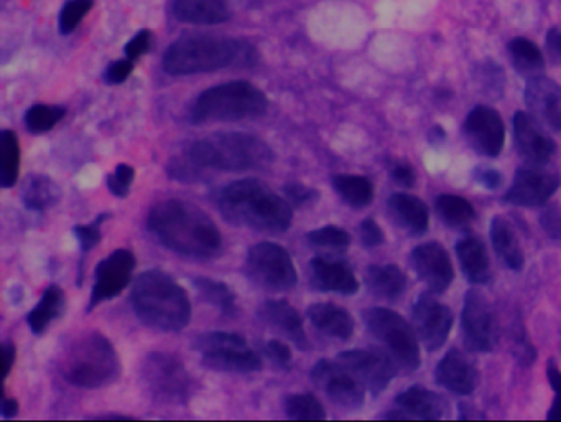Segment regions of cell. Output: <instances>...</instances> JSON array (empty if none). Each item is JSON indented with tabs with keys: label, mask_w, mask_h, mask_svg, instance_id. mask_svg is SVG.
<instances>
[{
	"label": "cell",
	"mask_w": 561,
	"mask_h": 422,
	"mask_svg": "<svg viewBox=\"0 0 561 422\" xmlns=\"http://www.w3.org/2000/svg\"><path fill=\"white\" fill-rule=\"evenodd\" d=\"M147 228L168 251L186 258H216L223 249L216 223L200 207L177 198L157 203L149 211Z\"/></svg>",
	"instance_id": "obj_1"
},
{
	"label": "cell",
	"mask_w": 561,
	"mask_h": 422,
	"mask_svg": "<svg viewBox=\"0 0 561 422\" xmlns=\"http://www.w3.org/2000/svg\"><path fill=\"white\" fill-rule=\"evenodd\" d=\"M218 205L224 218L239 228L280 235L292 226L290 202L259 179L229 183L219 193Z\"/></svg>",
	"instance_id": "obj_2"
},
{
	"label": "cell",
	"mask_w": 561,
	"mask_h": 422,
	"mask_svg": "<svg viewBox=\"0 0 561 422\" xmlns=\"http://www.w3.org/2000/svg\"><path fill=\"white\" fill-rule=\"evenodd\" d=\"M259 61L254 45L218 35H185L163 57V70L172 76L198 75L224 68H246Z\"/></svg>",
	"instance_id": "obj_3"
},
{
	"label": "cell",
	"mask_w": 561,
	"mask_h": 422,
	"mask_svg": "<svg viewBox=\"0 0 561 422\" xmlns=\"http://www.w3.org/2000/svg\"><path fill=\"white\" fill-rule=\"evenodd\" d=\"M130 301L140 322L157 332H181L193 314L185 289L162 269L139 274L132 284Z\"/></svg>",
	"instance_id": "obj_4"
},
{
	"label": "cell",
	"mask_w": 561,
	"mask_h": 422,
	"mask_svg": "<svg viewBox=\"0 0 561 422\" xmlns=\"http://www.w3.org/2000/svg\"><path fill=\"white\" fill-rule=\"evenodd\" d=\"M186 154L196 169L221 172L269 169L275 160L269 144L249 132H214L193 142Z\"/></svg>",
	"instance_id": "obj_5"
},
{
	"label": "cell",
	"mask_w": 561,
	"mask_h": 422,
	"mask_svg": "<svg viewBox=\"0 0 561 422\" xmlns=\"http://www.w3.org/2000/svg\"><path fill=\"white\" fill-rule=\"evenodd\" d=\"M60 371L70 385L99 390L121 378L122 363L109 338L99 332L84 333L66 348Z\"/></svg>",
	"instance_id": "obj_6"
},
{
	"label": "cell",
	"mask_w": 561,
	"mask_h": 422,
	"mask_svg": "<svg viewBox=\"0 0 561 422\" xmlns=\"http://www.w3.org/2000/svg\"><path fill=\"white\" fill-rule=\"evenodd\" d=\"M267 109L264 91L249 81H231L201 93L191 106L190 118L195 124L244 121L264 116Z\"/></svg>",
	"instance_id": "obj_7"
},
{
	"label": "cell",
	"mask_w": 561,
	"mask_h": 422,
	"mask_svg": "<svg viewBox=\"0 0 561 422\" xmlns=\"http://www.w3.org/2000/svg\"><path fill=\"white\" fill-rule=\"evenodd\" d=\"M362 320L367 332L381 343L392 362L399 370L413 373L422 365L420 340L412 324L402 315L387 307H371L362 312Z\"/></svg>",
	"instance_id": "obj_8"
},
{
	"label": "cell",
	"mask_w": 561,
	"mask_h": 422,
	"mask_svg": "<svg viewBox=\"0 0 561 422\" xmlns=\"http://www.w3.org/2000/svg\"><path fill=\"white\" fill-rule=\"evenodd\" d=\"M140 376L147 393L160 403L186 404L195 393L193 376L170 353H149L142 362Z\"/></svg>",
	"instance_id": "obj_9"
},
{
	"label": "cell",
	"mask_w": 561,
	"mask_h": 422,
	"mask_svg": "<svg viewBox=\"0 0 561 422\" xmlns=\"http://www.w3.org/2000/svg\"><path fill=\"white\" fill-rule=\"evenodd\" d=\"M193 348L200 352L201 363L219 373H257L262 368L259 355L251 350L241 335L228 332H208L196 337Z\"/></svg>",
	"instance_id": "obj_10"
},
{
	"label": "cell",
	"mask_w": 561,
	"mask_h": 422,
	"mask_svg": "<svg viewBox=\"0 0 561 422\" xmlns=\"http://www.w3.org/2000/svg\"><path fill=\"white\" fill-rule=\"evenodd\" d=\"M246 274L262 291H292L297 286L298 272L287 249L272 241L254 244L247 251Z\"/></svg>",
	"instance_id": "obj_11"
},
{
	"label": "cell",
	"mask_w": 561,
	"mask_h": 422,
	"mask_svg": "<svg viewBox=\"0 0 561 422\" xmlns=\"http://www.w3.org/2000/svg\"><path fill=\"white\" fill-rule=\"evenodd\" d=\"M461 335L469 352L489 353L499 342V327L491 302L478 289L466 292L461 312Z\"/></svg>",
	"instance_id": "obj_12"
},
{
	"label": "cell",
	"mask_w": 561,
	"mask_h": 422,
	"mask_svg": "<svg viewBox=\"0 0 561 422\" xmlns=\"http://www.w3.org/2000/svg\"><path fill=\"white\" fill-rule=\"evenodd\" d=\"M311 380L338 408L357 411L366 403L364 386L338 360H320L311 370Z\"/></svg>",
	"instance_id": "obj_13"
},
{
	"label": "cell",
	"mask_w": 561,
	"mask_h": 422,
	"mask_svg": "<svg viewBox=\"0 0 561 422\" xmlns=\"http://www.w3.org/2000/svg\"><path fill=\"white\" fill-rule=\"evenodd\" d=\"M367 393L377 398L397 375V365L384 350H348L336 358Z\"/></svg>",
	"instance_id": "obj_14"
},
{
	"label": "cell",
	"mask_w": 561,
	"mask_h": 422,
	"mask_svg": "<svg viewBox=\"0 0 561 422\" xmlns=\"http://www.w3.org/2000/svg\"><path fill=\"white\" fill-rule=\"evenodd\" d=\"M453 322L455 317L450 307L441 304L433 292H423L413 304V329L428 352H436L448 342Z\"/></svg>",
	"instance_id": "obj_15"
},
{
	"label": "cell",
	"mask_w": 561,
	"mask_h": 422,
	"mask_svg": "<svg viewBox=\"0 0 561 422\" xmlns=\"http://www.w3.org/2000/svg\"><path fill=\"white\" fill-rule=\"evenodd\" d=\"M560 185L561 177L557 172L525 165L515 172L514 180L504 195V200L514 207H545L550 202V198L558 192Z\"/></svg>",
	"instance_id": "obj_16"
},
{
	"label": "cell",
	"mask_w": 561,
	"mask_h": 422,
	"mask_svg": "<svg viewBox=\"0 0 561 422\" xmlns=\"http://www.w3.org/2000/svg\"><path fill=\"white\" fill-rule=\"evenodd\" d=\"M463 136L476 154L497 157L504 149L506 126L496 109L479 104L464 119Z\"/></svg>",
	"instance_id": "obj_17"
},
{
	"label": "cell",
	"mask_w": 561,
	"mask_h": 422,
	"mask_svg": "<svg viewBox=\"0 0 561 422\" xmlns=\"http://www.w3.org/2000/svg\"><path fill=\"white\" fill-rule=\"evenodd\" d=\"M135 256L129 249H116L106 259H102L94 271V286L89 299L88 312L96 309L101 302L111 301L126 291L132 281Z\"/></svg>",
	"instance_id": "obj_18"
},
{
	"label": "cell",
	"mask_w": 561,
	"mask_h": 422,
	"mask_svg": "<svg viewBox=\"0 0 561 422\" xmlns=\"http://www.w3.org/2000/svg\"><path fill=\"white\" fill-rule=\"evenodd\" d=\"M410 264L418 279L435 296L445 294L455 281V268L445 246L436 241L418 244L410 254Z\"/></svg>",
	"instance_id": "obj_19"
},
{
	"label": "cell",
	"mask_w": 561,
	"mask_h": 422,
	"mask_svg": "<svg viewBox=\"0 0 561 422\" xmlns=\"http://www.w3.org/2000/svg\"><path fill=\"white\" fill-rule=\"evenodd\" d=\"M514 144L525 165L545 167L557 154V142L545 132L530 113L519 111L514 116Z\"/></svg>",
	"instance_id": "obj_20"
},
{
	"label": "cell",
	"mask_w": 561,
	"mask_h": 422,
	"mask_svg": "<svg viewBox=\"0 0 561 422\" xmlns=\"http://www.w3.org/2000/svg\"><path fill=\"white\" fill-rule=\"evenodd\" d=\"M525 104L535 121L561 136V85L547 76L532 78L525 86Z\"/></svg>",
	"instance_id": "obj_21"
},
{
	"label": "cell",
	"mask_w": 561,
	"mask_h": 422,
	"mask_svg": "<svg viewBox=\"0 0 561 422\" xmlns=\"http://www.w3.org/2000/svg\"><path fill=\"white\" fill-rule=\"evenodd\" d=\"M395 408L384 414L385 419H423L436 421L450 414V403L441 394L413 386L395 398Z\"/></svg>",
	"instance_id": "obj_22"
},
{
	"label": "cell",
	"mask_w": 561,
	"mask_h": 422,
	"mask_svg": "<svg viewBox=\"0 0 561 422\" xmlns=\"http://www.w3.org/2000/svg\"><path fill=\"white\" fill-rule=\"evenodd\" d=\"M435 380L441 388H445L450 393L468 396L478 388V366L474 365L473 360L468 358L466 353L458 348H451L436 365Z\"/></svg>",
	"instance_id": "obj_23"
},
{
	"label": "cell",
	"mask_w": 561,
	"mask_h": 422,
	"mask_svg": "<svg viewBox=\"0 0 561 422\" xmlns=\"http://www.w3.org/2000/svg\"><path fill=\"white\" fill-rule=\"evenodd\" d=\"M310 286L318 292H333L346 297L359 292V281L353 269L343 261L328 258L311 259Z\"/></svg>",
	"instance_id": "obj_24"
},
{
	"label": "cell",
	"mask_w": 561,
	"mask_h": 422,
	"mask_svg": "<svg viewBox=\"0 0 561 422\" xmlns=\"http://www.w3.org/2000/svg\"><path fill=\"white\" fill-rule=\"evenodd\" d=\"M259 319L270 329L279 332L282 337L292 342L298 350H308V337L303 327L302 315L287 301H265L257 310Z\"/></svg>",
	"instance_id": "obj_25"
},
{
	"label": "cell",
	"mask_w": 561,
	"mask_h": 422,
	"mask_svg": "<svg viewBox=\"0 0 561 422\" xmlns=\"http://www.w3.org/2000/svg\"><path fill=\"white\" fill-rule=\"evenodd\" d=\"M387 211L394 225L407 235L423 236L430 228V210L427 203L410 193L390 195Z\"/></svg>",
	"instance_id": "obj_26"
},
{
	"label": "cell",
	"mask_w": 561,
	"mask_h": 422,
	"mask_svg": "<svg viewBox=\"0 0 561 422\" xmlns=\"http://www.w3.org/2000/svg\"><path fill=\"white\" fill-rule=\"evenodd\" d=\"M306 317L318 332L323 333L325 337L339 340V342H348L356 329L353 315L343 307L331 304V302H318V304L310 305L306 309Z\"/></svg>",
	"instance_id": "obj_27"
},
{
	"label": "cell",
	"mask_w": 561,
	"mask_h": 422,
	"mask_svg": "<svg viewBox=\"0 0 561 422\" xmlns=\"http://www.w3.org/2000/svg\"><path fill=\"white\" fill-rule=\"evenodd\" d=\"M489 236H491L492 248L504 266L510 271H522L525 266L524 248H522L514 225L507 220L506 216L497 215L492 218Z\"/></svg>",
	"instance_id": "obj_28"
},
{
	"label": "cell",
	"mask_w": 561,
	"mask_h": 422,
	"mask_svg": "<svg viewBox=\"0 0 561 422\" xmlns=\"http://www.w3.org/2000/svg\"><path fill=\"white\" fill-rule=\"evenodd\" d=\"M456 258L466 281L473 286H483L491 279V261L483 241L476 236H466L456 243Z\"/></svg>",
	"instance_id": "obj_29"
},
{
	"label": "cell",
	"mask_w": 561,
	"mask_h": 422,
	"mask_svg": "<svg viewBox=\"0 0 561 422\" xmlns=\"http://www.w3.org/2000/svg\"><path fill=\"white\" fill-rule=\"evenodd\" d=\"M172 7L175 17L186 24L218 25L231 17L228 0H173Z\"/></svg>",
	"instance_id": "obj_30"
},
{
	"label": "cell",
	"mask_w": 561,
	"mask_h": 422,
	"mask_svg": "<svg viewBox=\"0 0 561 422\" xmlns=\"http://www.w3.org/2000/svg\"><path fill=\"white\" fill-rule=\"evenodd\" d=\"M407 276L395 264H374L366 271V286L372 296L385 302L399 301L407 291Z\"/></svg>",
	"instance_id": "obj_31"
},
{
	"label": "cell",
	"mask_w": 561,
	"mask_h": 422,
	"mask_svg": "<svg viewBox=\"0 0 561 422\" xmlns=\"http://www.w3.org/2000/svg\"><path fill=\"white\" fill-rule=\"evenodd\" d=\"M61 188L48 175L32 174L25 179L22 187V200L25 207L32 211H47L60 202Z\"/></svg>",
	"instance_id": "obj_32"
},
{
	"label": "cell",
	"mask_w": 561,
	"mask_h": 422,
	"mask_svg": "<svg viewBox=\"0 0 561 422\" xmlns=\"http://www.w3.org/2000/svg\"><path fill=\"white\" fill-rule=\"evenodd\" d=\"M438 218L451 230H466L476 220V208L466 198L451 193L438 195L435 200Z\"/></svg>",
	"instance_id": "obj_33"
},
{
	"label": "cell",
	"mask_w": 561,
	"mask_h": 422,
	"mask_svg": "<svg viewBox=\"0 0 561 422\" xmlns=\"http://www.w3.org/2000/svg\"><path fill=\"white\" fill-rule=\"evenodd\" d=\"M65 292L60 286L51 284L47 287V291L43 292L42 299L38 302L37 307L27 315L28 327L32 329L35 335H43L48 325L53 320L58 319L63 310H65Z\"/></svg>",
	"instance_id": "obj_34"
},
{
	"label": "cell",
	"mask_w": 561,
	"mask_h": 422,
	"mask_svg": "<svg viewBox=\"0 0 561 422\" xmlns=\"http://www.w3.org/2000/svg\"><path fill=\"white\" fill-rule=\"evenodd\" d=\"M507 50L517 73L525 76L527 80L542 76L545 70V57L532 40L524 37L514 38L507 45Z\"/></svg>",
	"instance_id": "obj_35"
},
{
	"label": "cell",
	"mask_w": 561,
	"mask_h": 422,
	"mask_svg": "<svg viewBox=\"0 0 561 422\" xmlns=\"http://www.w3.org/2000/svg\"><path fill=\"white\" fill-rule=\"evenodd\" d=\"M333 188L348 207L361 210L374 200V185L362 175H334Z\"/></svg>",
	"instance_id": "obj_36"
},
{
	"label": "cell",
	"mask_w": 561,
	"mask_h": 422,
	"mask_svg": "<svg viewBox=\"0 0 561 422\" xmlns=\"http://www.w3.org/2000/svg\"><path fill=\"white\" fill-rule=\"evenodd\" d=\"M0 165V185L14 187L20 174V142L17 134L9 129L0 132Z\"/></svg>",
	"instance_id": "obj_37"
},
{
	"label": "cell",
	"mask_w": 561,
	"mask_h": 422,
	"mask_svg": "<svg viewBox=\"0 0 561 422\" xmlns=\"http://www.w3.org/2000/svg\"><path fill=\"white\" fill-rule=\"evenodd\" d=\"M193 284L206 304L213 305L226 317L236 314V294L226 282L209 279V277H196L193 279Z\"/></svg>",
	"instance_id": "obj_38"
},
{
	"label": "cell",
	"mask_w": 561,
	"mask_h": 422,
	"mask_svg": "<svg viewBox=\"0 0 561 422\" xmlns=\"http://www.w3.org/2000/svg\"><path fill=\"white\" fill-rule=\"evenodd\" d=\"M287 418L298 421H320L326 419L325 406L313 393L288 394L285 398Z\"/></svg>",
	"instance_id": "obj_39"
},
{
	"label": "cell",
	"mask_w": 561,
	"mask_h": 422,
	"mask_svg": "<svg viewBox=\"0 0 561 422\" xmlns=\"http://www.w3.org/2000/svg\"><path fill=\"white\" fill-rule=\"evenodd\" d=\"M65 108L35 104L25 114V126L32 134H45L65 118Z\"/></svg>",
	"instance_id": "obj_40"
},
{
	"label": "cell",
	"mask_w": 561,
	"mask_h": 422,
	"mask_svg": "<svg viewBox=\"0 0 561 422\" xmlns=\"http://www.w3.org/2000/svg\"><path fill=\"white\" fill-rule=\"evenodd\" d=\"M306 240L311 248L336 249V251H344L351 244V236L348 231L341 230L338 226H325V228L310 231L306 235Z\"/></svg>",
	"instance_id": "obj_41"
},
{
	"label": "cell",
	"mask_w": 561,
	"mask_h": 422,
	"mask_svg": "<svg viewBox=\"0 0 561 422\" xmlns=\"http://www.w3.org/2000/svg\"><path fill=\"white\" fill-rule=\"evenodd\" d=\"M94 0H66L60 14V30L63 35L75 32L84 17L93 9Z\"/></svg>",
	"instance_id": "obj_42"
},
{
	"label": "cell",
	"mask_w": 561,
	"mask_h": 422,
	"mask_svg": "<svg viewBox=\"0 0 561 422\" xmlns=\"http://www.w3.org/2000/svg\"><path fill=\"white\" fill-rule=\"evenodd\" d=\"M135 170L127 164H119L112 174L107 175L106 185L109 192L117 198L129 197L130 187L134 183Z\"/></svg>",
	"instance_id": "obj_43"
},
{
	"label": "cell",
	"mask_w": 561,
	"mask_h": 422,
	"mask_svg": "<svg viewBox=\"0 0 561 422\" xmlns=\"http://www.w3.org/2000/svg\"><path fill=\"white\" fill-rule=\"evenodd\" d=\"M109 215H99L98 220H94L89 225L75 226V235L78 238L79 246L83 253H88L91 249L96 248L101 243L102 238V221L106 220Z\"/></svg>",
	"instance_id": "obj_44"
},
{
	"label": "cell",
	"mask_w": 561,
	"mask_h": 422,
	"mask_svg": "<svg viewBox=\"0 0 561 422\" xmlns=\"http://www.w3.org/2000/svg\"><path fill=\"white\" fill-rule=\"evenodd\" d=\"M548 383L552 386L555 398H553L552 408L548 411V421H561V371L557 363L550 360L547 365Z\"/></svg>",
	"instance_id": "obj_45"
},
{
	"label": "cell",
	"mask_w": 561,
	"mask_h": 422,
	"mask_svg": "<svg viewBox=\"0 0 561 422\" xmlns=\"http://www.w3.org/2000/svg\"><path fill=\"white\" fill-rule=\"evenodd\" d=\"M285 197L288 202L293 203L295 207H305L308 203H313L318 200L320 193L315 188L308 187L305 183H287L285 187Z\"/></svg>",
	"instance_id": "obj_46"
},
{
	"label": "cell",
	"mask_w": 561,
	"mask_h": 422,
	"mask_svg": "<svg viewBox=\"0 0 561 422\" xmlns=\"http://www.w3.org/2000/svg\"><path fill=\"white\" fill-rule=\"evenodd\" d=\"M540 226L550 240L561 241V211L555 205L540 213Z\"/></svg>",
	"instance_id": "obj_47"
},
{
	"label": "cell",
	"mask_w": 561,
	"mask_h": 422,
	"mask_svg": "<svg viewBox=\"0 0 561 422\" xmlns=\"http://www.w3.org/2000/svg\"><path fill=\"white\" fill-rule=\"evenodd\" d=\"M359 236H361V243L366 248H379L385 243L384 231L377 221L367 218L359 225Z\"/></svg>",
	"instance_id": "obj_48"
},
{
	"label": "cell",
	"mask_w": 561,
	"mask_h": 422,
	"mask_svg": "<svg viewBox=\"0 0 561 422\" xmlns=\"http://www.w3.org/2000/svg\"><path fill=\"white\" fill-rule=\"evenodd\" d=\"M134 70L132 60H119L114 61L111 65L107 66L106 73H104V81L107 85H121L129 78L130 73Z\"/></svg>",
	"instance_id": "obj_49"
},
{
	"label": "cell",
	"mask_w": 561,
	"mask_h": 422,
	"mask_svg": "<svg viewBox=\"0 0 561 422\" xmlns=\"http://www.w3.org/2000/svg\"><path fill=\"white\" fill-rule=\"evenodd\" d=\"M150 43H152V33L149 30H140L132 40L126 45V57L129 60H137L142 57L144 53L149 52Z\"/></svg>",
	"instance_id": "obj_50"
},
{
	"label": "cell",
	"mask_w": 561,
	"mask_h": 422,
	"mask_svg": "<svg viewBox=\"0 0 561 422\" xmlns=\"http://www.w3.org/2000/svg\"><path fill=\"white\" fill-rule=\"evenodd\" d=\"M265 353L269 355L270 360L283 368H288L292 365V350L288 347L287 343L280 342V340H270L265 345Z\"/></svg>",
	"instance_id": "obj_51"
},
{
	"label": "cell",
	"mask_w": 561,
	"mask_h": 422,
	"mask_svg": "<svg viewBox=\"0 0 561 422\" xmlns=\"http://www.w3.org/2000/svg\"><path fill=\"white\" fill-rule=\"evenodd\" d=\"M390 177H392V180H394L397 185L405 188L415 187V182H417L415 169H413L412 165L407 164V162H397V164L392 165Z\"/></svg>",
	"instance_id": "obj_52"
},
{
	"label": "cell",
	"mask_w": 561,
	"mask_h": 422,
	"mask_svg": "<svg viewBox=\"0 0 561 422\" xmlns=\"http://www.w3.org/2000/svg\"><path fill=\"white\" fill-rule=\"evenodd\" d=\"M474 180L487 190H497L502 185L501 172L489 167H478L474 170Z\"/></svg>",
	"instance_id": "obj_53"
},
{
	"label": "cell",
	"mask_w": 561,
	"mask_h": 422,
	"mask_svg": "<svg viewBox=\"0 0 561 422\" xmlns=\"http://www.w3.org/2000/svg\"><path fill=\"white\" fill-rule=\"evenodd\" d=\"M545 48H547L548 60L552 61L553 65H560L561 63V30L560 29L548 30L547 37H545Z\"/></svg>",
	"instance_id": "obj_54"
},
{
	"label": "cell",
	"mask_w": 561,
	"mask_h": 422,
	"mask_svg": "<svg viewBox=\"0 0 561 422\" xmlns=\"http://www.w3.org/2000/svg\"><path fill=\"white\" fill-rule=\"evenodd\" d=\"M15 355H17V350H15L14 343L5 342L2 345V381L9 376L15 363Z\"/></svg>",
	"instance_id": "obj_55"
},
{
	"label": "cell",
	"mask_w": 561,
	"mask_h": 422,
	"mask_svg": "<svg viewBox=\"0 0 561 422\" xmlns=\"http://www.w3.org/2000/svg\"><path fill=\"white\" fill-rule=\"evenodd\" d=\"M0 411H2L4 418H14L15 414L19 413V403L14 398H4Z\"/></svg>",
	"instance_id": "obj_56"
},
{
	"label": "cell",
	"mask_w": 561,
	"mask_h": 422,
	"mask_svg": "<svg viewBox=\"0 0 561 422\" xmlns=\"http://www.w3.org/2000/svg\"><path fill=\"white\" fill-rule=\"evenodd\" d=\"M94 419H130V416H122V414H102V416H96Z\"/></svg>",
	"instance_id": "obj_57"
}]
</instances>
